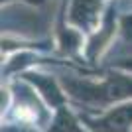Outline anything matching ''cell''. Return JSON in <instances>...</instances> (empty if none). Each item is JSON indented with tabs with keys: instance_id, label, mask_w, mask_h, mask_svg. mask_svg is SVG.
<instances>
[{
	"instance_id": "obj_3",
	"label": "cell",
	"mask_w": 132,
	"mask_h": 132,
	"mask_svg": "<svg viewBox=\"0 0 132 132\" xmlns=\"http://www.w3.org/2000/svg\"><path fill=\"white\" fill-rule=\"evenodd\" d=\"M47 132H85V130L79 126V120L69 110L59 106V112L55 116V120L51 122V126L47 128Z\"/></svg>"
},
{
	"instance_id": "obj_2",
	"label": "cell",
	"mask_w": 132,
	"mask_h": 132,
	"mask_svg": "<svg viewBox=\"0 0 132 132\" xmlns=\"http://www.w3.org/2000/svg\"><path fill=\"white\" fill-rule=\"evenodd\" d=\"M85 124L93 132H132V105L116 106L101 118H87Z\"/></svg>"
},
{
	"instance_id": "obj_4",
	"label": "cell",
	"mask_w": 132,
	"mask_h": 132,
	"mask_svg": "<svg viewBox=\"0 0 132 132\" xmlns=\"http://www.w3.org/2000/svg\"><path fill=\"white\" fill-rule=\"evenodd\" d=\"M2 132H38L32 124H24V122H6L2 126Z\"/></svg>"
},
{
	"instance_id": "obj_1",
	"label": "cell",
	"mask_w": 132,
	"mask_h": 132,
	"mask_svg": "<svg viewBox=\"0 0 132 132\" xmlns=\"http://www.w3.org/2000/svg\"><path fill=\"white\" fill-rule=\"evenodd\" d=\"M16 122L32 124L38 128H50L51 126V114L44 106V103L36 97L32 89L16 85Z\"/></svg>"
}]
</instances>
